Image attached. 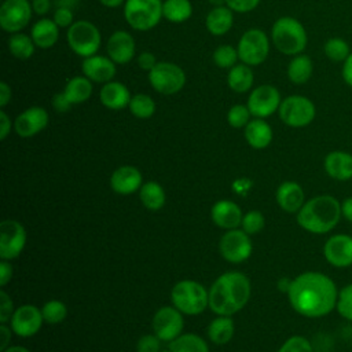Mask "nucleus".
I'll use <instances>...</instances> for the list:
<instances>
[{
  "instance_id": "1",
  "label": "nucleus",
  "mask_w": 352,
  "mask_h": 352,
  "mask_svg": "<svg viewBox=\"0 0 352 352\" xmlns=\"http://www.w3.org/2000/svg\"><path fill=\"white\" fill-rule=\"evenodd\" d=\"M338 287L334 280L318 271H307L292 279L287 297L292 308L301 316L318 319L337 307Z\"/></svg>"
},
{
  "instance_id": "2",
  "label": "nucleus",
  "mask_w": 352,
  "mask_h": 352,
  "mask_svg": "<svg viewBox=\"0 0 352 352\" xmlns=\"http://www.w3.org/2000/svg\"><path fill=\"white\" fill-rule=\"evenodd\" d=\"M250 280L242 272L220 275L209 290V308L217 315L231 316L242 309L250 298Z\"/></svg>"
},
{
  "instance_id": "3",
  "label": "nucleus",
  "mask_w": 352,
  "mask_h": 352,
  "mask_svg": "<svg viewBox=\"0 0 352 352\" xmlns=\"http://www.w3.org/2000/svg\"><path fill=\"white\" fill-rule=\"evenodd\" d=\"M298 226L316 235H323L333 231L341 216V201L329 194L316 195L302 205L296 214Z\"/></svg>"
},
{
  "instance_id": "4",
  "label": "nucleus",
  "mask_w": 352,
  "mask_h": 352,
  "mask_svg": "<svg viewBox=\"0 0 352 352\" xmlns=\"http://www.w3.org/2000/svg\"><path fill=\"white\" fill-rule=\"evenodd\" d=\"M271 38L275 48L285 55H300L308 43L302 23L293 16L278 18L271 28Z\"/></svg>"
},
{
  "instance_id": "5",
  "label": "nucleus",
  "mask_w": 352,
  "mask_h": 352,
  "mask_svg": "<svg viewBox=\"0 0 352 352\" xmlns=\"http://www.w3.org/2000/svg\"><path fill=\"white\" fill-rule=\"evenodd\" d=\"M170 300L182 314L199 315L209 307V292L201 283L184 279L172 287Z\"/></svg>"
},
{
  "instance_id": "6",
  "label": "nucleus",
  "mask_w": 352,
  "mask_h": 352,
  "mask_svg": "<svg viewBox=\"0 0 352 352\" xmlns=\"http://www.w3.org/2000/svg\"><path fill=\"white\" fill-rule=\"evenodd\" d=\"M162 16V0H126L124 4V18L133 30L147 32Z\"/></svg>"
},
{
  "instance_id": "7",
  "label": "nucleus",
  "mask_w": 352,
  "mask_h": 352,
  "mask_svg": "<svg viewBox=\"0 0 352 352\" xmlns=\"http://www.w3.org/2000/svg\"><path fill=\"white\" fill-rule=\"evenodd\" d=\"M66 37L70 50L81 58L96 55L102 43V36L96 25L85 19L76 21L67 29Z\"/></svg>"
},
{
  "instance_id": "8",
  "label": "nucleus",
  "mask_w": 352,
  "mask_h": 352,
  "mask_svg": "<svg viewBox=\"0 0 352 352\" xmlns=\"http://www.w3.org/2000/svg\"><path fill=\"white\" fill-rule=\"evenodd\" d=\"M278 114L280 121L287 126L304 128L315 120L316 107L307 96L290 95L282 99Z\"/></svg>"
},
{
  "instance_id": "9",
  "label": "nucleus",
  "mask_w": 352,
  "mask_h": 352,
  "mask_svg": "<svg viewBox=\"0 0 352 352\" xmlns=\"http://www.w3.org/2000/svg\"><path fill=\"white\" fill-rule=\"evenodd\" d=\"M148 82L158 94L173 95L183 89L186 73L173 62H158L148 72Z\"/></svg>"
},
{
  "instance_id": "10",
  "label": "nucleus",
  "mask_w": 352,
  "mask_h": 352,
  "mask_svg": "<svg viewBox=\"0 0 352 352\" xmlns=\"http://www.w3.org/2000/svg\"><path fill=\"white\" fill-rule=\"evenodd\" d=\"M236 50L242 63L258 66L270 54V40L261 29H249L241 36Z\"/></svg>"
},
{
  "instance_id": "11",
  "label": "nucleus",
  "mask_w": 352,
  "mask_h": 352,
  "mask_svg": "<svg viewBox=\"0 0 352 352\" xmlns=\"http://www.w3.org/2000/svg\"><path fill=\"white\" fill-rule=\"evenodd\" d=\"M219 250L223 258L230 263L238 264L248 260L252 254L253 245L249 234L243 230H228L219 242Z\"/></svg>"
},
{
  "instance_id": "12",
  "label": "nucleus",
  "mask_w": 352,
  "mask_h": 352,
  "mask_svg": "<svg viewBox=\"0 0 352 352\" xmlns=\"http://www.w3.org/2000/svg\"><path fill=\"white\" fill-rule=\"evenodd\" d=\"M32 12L29 0H4L0 7V26L7 33H18L26 28Z\"/></svg>"
},
{
  "instance_id": "13",
  "label": "nucleus",
  "mask_w": 352,
  "mask_h": 352,
  "mask_svg": "<svg viewBox=\"0 0 352 352\" xmlns=\"http://www.w3.org/2000/svg\"><path fill=\"white\" fill-rule=\"evenodd\" d=\"M280 102L282 98L278 88L264 84L250 92L246 106L254 118H267L279 110Z\"/></svg>"
},
{
  "instance_id": "14",
  "label": "nucleus",
  "mask_w": 352,
  "mask_h": 352,
  "mask_svg": "<svg viewBox=\"0 0 352 352\" xmlns=\"http://www.w3.org/2000/svg\"><path fill=\"white\" fill-rule=\"evenodd\" d=\"M26 245V230L16 220H4L0 224V257L3 260L16 258Z\"/></svg>"
},
{
  "instance_id": "15",
  "label": "nucleus",
  "mask_w": 352,
  "mask_h": 352,
  "mask_svg": "<svg viewBox=\"0 0 352 352\" xmlns=\"http://www.w3.org/2000/svg\"><path fill=\"white\" fill-rule=\"evenodd\" d=\"M183 316L176 307H162L153 318L154 334L161 340L170 342L182 334L183 330Z\"/></svg>"
},
{
  "instance_id": "16",
  "label": "nucleus",
  "mask_w": 352,
  "mask_h": 352,
  "mask_svg": "<svg viewBox=\"0 0 352 352\" xmlns=\"http://www.w3.org/2000/svg\"><path fill=\"white\" fill-rule=\"evenodd\" d=\"M324 260L336 268L352 265V235L338 232L330 235L323 245Z\"/></svg>"
},
{
  "instance_id": "17",
  "label": "nucleus",
  "mask_w": 352,
  "mask_h": 352,
  "mask_svg": "<svg viewBox=\"0 0 352 352\" xmlns=\"http://www.w3.org/2000/svg\"><path fill=\"white\" fill-rule=\"evenodd\" d=\"M43 320L44 318L41 309L34 305L25 304L14 311L11 318V329L19 337H32L41 329Z\"/></svg>"
},
{
  "instance_id": "18",
  "label": "nucleus",
  "mask_w": 352,
  "mask_h": 352,
  "mask_svg": "<svg viewBox=\"0 0 352 352\" xmlns=\"http://www.w3.org/2000/svg\"><path fill=\"white\" fill-rule=\"evenodd\" d=\"M50 121L47 110L40 106H32L19 113L14 121V129L21 138H32L41 132Z\"/></svg>"
},
{
  "instance_id": "19",
  "label": "nucleus",
  "mask_w": 352,
  "mask_h": 352,
  "mask_svg": "<svg viewBox=\"0 0 352 352\" xmlns=\"http://www.w3.org/2000/svg\"><path fill=\"white\" fill-rule=\"evenodd\" d=\"M106 51L116 65H126L135 56V38L125 30H116L107 40Z\"/></svg>"
},
{
  "instance_id": "20",
  "label": "nucleus",
  "mask_w": 352,
  "mask_h": 352,
  "mask_svg": "<svg viewBox=\"0 0 352 352\" xmlns=\"http://www.w3.org/2000/svg\"><path fill=\"white\" fill-rule=\"evenodd\" d=\"M81 70H82V76H85L94 82H100V84L113 81L117 73L116 63L109 56H102V55H92L89 58H84Z\"/></svg>"
},
{
  "instance_id": "21",
  "label": "nucleus",
  "mask_w": 352,
  "mask_h": 352,
  "mask_svg": "<svg viewBox=\"0 0 352 352\" xmlns=\"http://www.w3.org/2000/svg\"><path fill=\"white\" fill-rule=\"evenodd\" d=\"M323 169L329 177L337 182L352 179V154L344 150H333L323 160Z\"/></svg>"
},
{
  "instance_id": "22",
  "label": "nucleus",
  "mask_w": 352,
  "mask_h": 352,
  "mask_svg": "<svg viewBox=\"0 0 352 352\" xmlns=\"http://www.w3.org/2000/svg\"><path fill=\"white\" fill-rule=\"evenodd\" d=\"M142 184H143V177L140 170L131 165H124L117 168L110 177L111 188L114 190V192L120 195H129L140 190Z\"/></svg>"
},
{
  "instance_id": "23",
  "label": "nucleus",
  "mask_w": 352,
  "mask_h": 352,
  "mask_svg": "<svg viewBox=\"0 0 352 352\" xmlns=\"http://www.w3.org/2000/svg\"><path fill=\"white\" fill-rule=\"evenodd\" d=\"M276 202L287 213H297L305 204V194L302 187L293 180H286L279 184L276 194Z\"/></svg>"
},
{
  "instance_id": "24",
  "label": "nucleus",
  "mask_w": 352,
  "mask_h": 352,
  "mask_svg": "<svg viewBox=\"0 0 352 352\" xmlns=\"http://www.w3.org/2000/svg\"><path fill=\"white\" fill-rule=\"evenodd\" d=\"M213 223L224 230H234L242 224V210L241 208L228 199L217 201L210 210Z\"/></svg>"
},
{
  "instance_id": "25",
  "label": "nucleus",
  "mask_w": 352,
  "mask_h": 352,
  "mask_svg": "<svg viewBox=\"0 0 352 352\" xmlns=\"http://www.w3.org/2000/svg\"><path fill=\"white\" fill-rule=\"evenodd\" d=\"M99 99L106 109L121 110L129 106L132 96L125 84L120 81H109L100 88Z\"/></svg>"
},
{
  "instance_id": "26",
  "label": "nucleus",
  "mask_w": 352,
  "mask_h": 352,
  "mask_svg": "<svg viewBox=\"0 0 352 352\" xmlns=\"http://www.w3.org/2000/svg\"><path fill=\"white\" fill-rule=\"evenodd\" d=\"M272 128L264 118H253L245 126V139L248 144L256 150L268 147L272 142Z\"/></svg>"
},
{
  "instance_id": "27",
  "label": "nucleus",
  "mask_w": 352,
  "mask_h": 352,
  "mask_svg": "<svg viewBox=\"0 0 352 352\" xmlns=\"http://www.w3.org/2000/svg\"><path fill=\"white\" fill-rule=\"evenodd\" d=\"M30 36L36 47L48 50L54 47L59 38V26L54 22V19L41 18L32 26Z\"/></svg>"
},
{
  "instance_id": "28",
  "label": "nucleus",
  "mask_w": 352,
  "mask_h": 352,
  "mask_svg": "<svg viewBox=\"0 0 352 352\" xmlns=\"http://www.w3.org/2000/svg\"><path fill=\"white\" fill-rule=\"evenodd\" d=\"M232 12L234 11L227 6L213 7L205 18V26L208 32L213 36H223L228 33L234 23Z\"/></svg>"
},
{
  "instance_id": "29",
  "label": "nucleus",
  "mask_w": 352,
  "mask_h": 352,
  "mask_svg": "<svg viewBox=\"0 0 352 352\" xmlns=\"http://www.w3.org/2000/svg\"><path fill=\"white\" fill-rule=\"evenodd\" d=\"M253 81H254V76H253V70L250 69V66H248L245 63H238V65L232 66L231 69H228L227 85L234 92L245 94V92L250 91V88L253 87Z\"/></svg>"
},
{
  "instance_id": "30",
  "label": "nucleus",
  "mask_w": 352,
  "mask_h": 352,
  "mask_svg": "<svg viewBox=\"0 0 352 352\" xmlns=\"http://www.w3.org/2000/svg\"><path fill=\"white\" fill-rule=\"evenodd\" d=\"M65 95L73 104H80L87 102L92 95V81L85 76H76L72 77L65 88Z\"/></svg>"
},
{
  "instance_id": "31",
  "label": "nucleus",
  "mask_w": 352,
  "mask_h": 352,
  "mask_svg": "<svg viewBox=\"0 0 352 352\" xmlns=\"http://www.w3.org/2000/svg\"><path fill=\"white\" fill-rule=\"evenodd\" d=\"M314 72L312 59L308 55H296L287 65V77L293 84H305Z\"/></svg>"
},
{
  "instance_id": "32",
  "label": "nucleus",
  "mask_w": 352,
  "mask_h": 352,
  "mask_svg": "<svg viewBox=\"0 0 352 352\" xmlns=\"http://www.w3.org/2000/svg\"><path fill=\"white\" fill-rule=\"evenodd\" d=\"M208 337L212 342L223 345L227 344L234 336V322L231 316L219 315V318L213 319L208 326Z\"/></svg>"
},
{
  "instance_id": "33",
  "label": "nucleus",
  "mask_w": 352,
  "mask_h": 352,
  "mask_svg": "<svg viewBox=\"0 0 352 352\" xmlns=\"http://www.w3.org/2000/svg\"><path fill=\"white\" fill-rule=\"evenodd\" d=\"M139 198L142 204L150 210H158L165 205V191L157 182H146L139 190Z\"/></svg>"
},
{
  "instance_id": "34",
  "label": "nucleus",
  "mask_w": 352,
  "mask_h": 352,
  "mask_svg": "<svg viewBox=\"0 0 352 352\" xmlns=\"http://www.w3.org/2000/svg\"><path fill=\"white\" fill-rule=\"evenodd\" d=\"M192 14V6L190 0H164L162 15L172 23L186 22Z\"/></svg>"
},
{
  "instance_id": "35",
  "label": "nucleus",
  "mask_w": 352,
  "mask_h": 352,
  "mask_svg": "<svg viewBox=\"0 0 352 352\" xmlns=\"http://www.w3.org/2000/svg\"><path fill=\"white\" fill-rule=\"evenodd\" d=\"M170 352H209V346L204 338L194 333L180 334L169 342Z\"/></svg>"
},
{
  "instance_id": "36",
  "label": "nucleus",
  "mask_w": 352,
  "mask_h": 352,
  "mask_svg": "<svg viewBox=\"0 0 352 352\" xmlns=\"http://www.w3.org/2000/svg\"><path fill=\"white\" fill-rule=\"evenodd\" d=\"M36 44L32 36L25 33H12L8 38V51L16 59H29L34 54Z\"/></svg>"
},
{
  "instance_id": "37",
  "label": "nucleus",
  "mask_w": 352,
  "mask_h": 352,
  "mask_svg": "<svg viewBox=\"0 0 352 352\" xmlns=\"http://www.w3.org/2000/svg\"><path fill=\"white\" fill-rule=\"evenodd\" d=\"M128 109L136 118L147 120L155 113V102L147 94H136L132 96Z\"/></svg>"
},
{
  "instance_id": "38",
  "label": "nucleus",
  "mask_w": 352,
  "mask_h": 352,
  "mask_svg": "<svg viewBox=\"0 0 352 352\" xmlns=\"http://www.w3.org/2000/svg\"><path fill=\"white\" fill-rule=\"evenodd\" d=\"M324 55L333 62H344L351 54L349 45L344 38L331 37L323 45Z\"/></svg>"
},
{
  "instance_id": "39",
  "label": "nucleus",
  "mask_w": 352,
  "mask_h": 352,
  "mask_svg": "<svg viewBox=\"0 0 352 352\" xmlns=\"http://www.w3.org/2000/svg\"><path fill=\"white\" fill-rule=\"evenodd\" d=\"M41 314H43L44 322L50 324H58L65 320L67 315V308L59 300H50L43 305Z\"/></svg>"
},
{
  "instance_id": "40",
  "label": "nucleus",
  "mask_w": 352,
  "mask_h": 352,
  "mask_svg": "<svg viewBox=\"0 0 352 352\" xmlns=\"http://www.w3.org/2000/svg\"><path fill=\"white\" fill-rule=\"evenodd\" d=\"M238 59V50L231 45H219L213 52V62L220 69H231Z\"/></svg>"
},
{
  "instance_id": "41",
  "label": "nucleus",
  "mask_w": 352,
  "mask_h": 352,
  "mask_svg": "<svg viewBox=\"0 0 352 352\" xmlns=\"http://www.w3.org/2000/svg\"><path fill=\"white\" fill-rule=\"evenodd\" d=\"M252 113L246 104H234L227 113V122L232 128H245L250 121Z\"/></svg>"
},
{
  "instance_id": "42",
  "label": "nucleus",
  "mask_w": 352,
  "mask_h": 352,
  "mask_svg": "<svg viewBox=\"0 0 352 352\" xmlns=\"http://www.w3.org/2000/svg\"><path fill=\"white\" fill-rule=\"evenodd\" d=\"M336 311L341 318L352 322V283L340 289Z\"/></svg>"
},
{
  "instance_id": "43",
  "label": "nucleus",
  "mask_w": 352,
  "mask_h": 352,
  "mask_svg": "<svg viewBox=\"0 0 352 352\" xmlns=\"http://www.w3.org/2000/svg\"><path fill=\"white\" fill-rule=\"evenodd\" d=\"M264 224L265 220L260 210H249L246 214H243L242 230L249 235L260 232L264 228Z\"/></svg>"
},
{
  "instance_id": "44",
  "label": "nucleus",
  "mask_w": 352,
  "mask_h": 352,
  "mask_svg": "<svg viewBox=\"0 0 352 352\" xmlns=\"http://www.w3.org/2000/svg\"><path fill=\"white\" fill-rule=\"evenodd\" d=\"M278 352H314V346L308 338L292 336L280 345Z\"/></svg>"
},
{
  "instance_id": "45",
  "label": "nucleus",
  "mask_w": 352,
  "mask_h": 352,
  "mask_svg": "<svg viewBox=\"0 0 352 352\" xmlns=\"http://www.w3.org/2000/svg\"><path fill=\"white\" fill-rule=\"evenodd\" d=\"M54 22L59 26V28H70L74 23V15L70 7L67 6H59L55 11H54Z\"/></svg>"
},
{
  "instance_id": "46",
  "label": "nucleus",
  "mask_w": 352,
  "mask_h": 352,
  "mask_svg": "<svg viewBox=\"0 0 352 352\" xmlns=\"http://www.w3.org/2000/svg\"><path fill=\"white\" fill-rule=\"evenodd\" d=\"M161 340L154 334L142 336L136 344L138 352H160L161 351Z\"/></svg>"
},
{
  "instance_id": "47",
  "label": "nucleus",
  "mask_w": 352,
  "mask_h": 352,
  "mask_svg": "<svg viewBox=\"0 0 352 352\" xmlns=\"http://www.w3.org/2000/svg\"><path fill=\"white\" fill-rule=\"evenodd\" d=\"M14 315L12 300L6 290H0V322L6 323Z\"/></svg>"
},
{
  "instance_id": "48",
  "label": "nucleus",
  "mask_w": 352,
  "mask_h": 352,
  "mask_svg": "<svg viewBox=\"0 0 352 352\" xmlns=\"http://www.w3.org/2000/svg\"><path fill=\"white\" fill-rule=\"evenodd\" d=\"M260 0H226V6L234 12H249L258 6Z\"/></svg>"
},
{
  "instance_id": "49",
  "label": "nucleus",
  "mask_w": 352,
  "mask_h": 352,
  "mask_svg": "<svg viewBox=\"0 0 352 352\" xmlns=\"http://www.w3.org/2000/svg\"><path fill=\"white\" fill-rule=\"evenodd\" d=\"M51 104L54 107V110H56L58 113H66L69 110H72L73 107V103L67 99V96L65 95V92H59V94H55L51 99Z\"/></svg>"
},
{
  "instance_id": "50",
  "label": "nucleus",
  "mask_w": 352,
  "mask_h": 352,
  "mask_svg": "<svg viewBox=\"0 0 352 352\" xmlns=\"http://www.w3.org/2000/svg\"><path fill=\"white\" fill-rule=\"evenodd\" d=\"M157 63H158V62H157L154 54L150 52V51H143V52H140L139 56H138V65H139V67H140L142 70H144V72H150Z\"/></svg>"
},
{
  "instance_id": "51",
  "label": "nucleus",
  "mask_w": 352,
  "mask_h": 352,
  "mask_svg": "<svg viewBox=\"0 0 352 352\" xmlns=\"http://www.w3.org/2000/svg\"><path fill=\"white\" fill-rule=\"evenodd\" d=\"M12 276V265L8 263V260H1L0 263V286L4 287Z\"/></svg>"
},
{
  "instance_id": "52",
  "label": "nucleus",
  "mask_w": 352,
  "mask_h": 352,
  "mask_svg": "<svg viewBox=\"0 0 352 352\" xmlns=\"http://www.w3.org/2000/svg\"><path fill=\"white\" fill-rule=\"evenodd\" d=\"M341 76H342V80L345 81V84L352 88V52H351V54L348 55V58L342 62Z\"/></svg>"
},
{
  "instance_id": "53",
  "label": "nucleus",
  "mask_w": 352,
  "mask_h": 352,
  "mask_svg": "<svg viewBox=\"0 0 352 352\" xmlns=\"http://www.w3.org/2000/svg\"><path fill=\"white\" fill-rule=\"evenodd\" d=\"M11 131V120L4 110H0V139L4 140Z\"/></svg>"
},
{
  "instance_id": "54",
  "label": "nucleus",
  "mask_w": 352,
  "mask_h": 352,
  "mask_svg": "<svg viewBox=\"0 0 352 352\" xmlns=\"http://www.w3.org/2000/svg\"><path fill=\"white\" fill-rule=\"evenodd\" d=\"M341 216L352 224V197H346L341 201Z\"/></svg>"
},
{
  "instance_id": "55",
  "label": "nucleus",
  "mask_w": 352,
  "mask_h": 352,
  "mask_svg": "<svg viewBox=\"0 0 352 352\" xmlns=\"http://www.w3.org/2000/svg\"><path fill=\"white\" fill-rule=\"evenodd\" d=\"M32 7L37 15H45L51 10V0H33Z\"/></svg>"
},
{
  "instance_id": "56",
  "label": "nucleus",
  "mask_w": 352,
  "mask_h": 352,
  "mask_svg": "<svg viewBox=\"0 0 352 352\" xmlns=\"http://www.w3.org/2000/svg\"><path fill=\"white\" fill-rule=\"evenodd\" d=\"M11 100V88L7 82H0V107H6Z\"/></svg>"
},
{
  "instance_id": "57",
  "label": "nucleus",
  "mask_w": 352,
  "mask_h": 352,
  "mask_svg": "<svg viewBox=\"0 0 352 352\" xmlns=\"http://www.w3.org/2000/svg\"><path fill=\"white\" fill-rule=\"evenodd\" d=\"M11 327H8L6 323L0 324V336H1V342H0V351L3 352L6 348H8L10 338H11Z\"/></svg>"
},
{
  "instance_id": "58",
  "label": "nucleus",
  "mask_w": 352,
  "mask_h": 352,
  "mask_svg": "<svg viewBox=\"0 0 352 352\" xmlns=\"http://www.w3.org/2000/svg\"><path fill=\"white\" fill-rule=\"evenodd\" d=\"M234 186H241V188L236 191L238 194H242V192H245V191H248L249 188H250V183H249V180L248 179H238V180H235L234 182Z\"/></svg>"
},
{
  "instance_id": "59",
  "label": "nucleus",
  "mask_w": 352,
  "mask_h": 352,
  "mask_svg": "<svg viewBox=\"0 0 352 352\" xmlns=\"http://www.w3.org/2000/svg\"><path fill=\"white\" fill-rule=\"evenodd\" d=\"M126 0H99V3L104 7H109V8H117L120 7L121 4H125Z\"/></svg>"
},
{
  "instance_id": "60",
  "label": "nucleus",
  "mask_w": 352,
  "mask_h": 352,
  "mask_svg": "<svg viewBox=\"0 0 352 352\" xmlns=\"http://www.w3.org/2000/svg\"><path fill=\"white\" fill-rule=\"evenodd\" d=\"M290 282H292V279H279V282H278V289L280 290V292H283V293H287V290H289V286H290Z\"/></svg>"
},
{
  "instance_id": "61",
  "label": "nucleus",
  "mask_w": 352,
  "mask_h": 352,
  "mask_svg": "<svg viewBox=\"0 0 352 352\" xmlns=\"http://www.w3.org/2000/svg\"><path fill=\"white\" fill-rule=\"evenodd\" d=\"M3 352H30L29 349L21 346V345H14V346H8L6 348Z\"/></svg>"
},
{
  "instance_id": "62",
  "label": "nucleus",
  "mask_w": 352,
  "mask_h": 352,
  "mask_svg": "<svg viewBox=\"0 0 352 352\" xmlns=\"http://www.w3.org/2000/svg\"><path fill=\"white\" fill-rule=\"evenodd\" d=\"M210 4H213L214 7H220V6H226V0H209Z\"/></svg>"
}]
</instances>
